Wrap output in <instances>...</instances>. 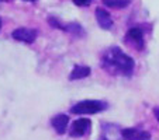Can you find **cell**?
Instances as JSON below:
<instances>
[{"instance_id": "6da1fadb", "label": "cell", "mask_w": 159, "mask_h": 140, "mask_svg": "<svg viewBox=\"0 0 159 140\" xmlns=\"http://www.w3.org/2000/svg\"><path fill=\"white\" fill-rule=\"evenodd\" d=\"M102 62H103L104 70L113 76H117V74L131 76L135 69L134 59L131 56H128L127 53H124L117 46L108 48L103 53Z\"/></svg>"}, {"instance_id": "7a4b0ae2", "label": "cell", "mask_w": 159, "mask_h": 140, "mask_svg": "<svg viewBox=\"0 0 159 140\" xmlns=\"http://www.w3.org/2000/svg\"><path fill=\"white\" fill-rule=\"evenodd\" d=\"M107 102L99 101V100H84L70 108L72 113H80V115H94V113L103 112L107 109Z\"/></svg>"}, {"instance_id": "3957f363", "label": "cell", "mask_w": 159, "mask_h": 140, "mask_svg": "<svg viewBox=\"0 0 159 140\" xmlns=\"http://www.w3.org/2000/svg\"><path fill=\"white\" fill-rule=\"evenodd\" d=\"M125 44L129 45L131 48L137 49V51H142L145 46L144 42V32H142L141 28H129L128 32L125 35Z\"/></svg>"}, {"instance_id": "277c9868", "label": "cell", "mask_w": 159, "mask_h": 140, "mask_svg": "<svg viewBox=\"0 0 159 140\" xmlns=\"http://www.w3.org/2000/svg\"><path fill=\"white\" fill-rule=\"evenodd\" d=\"M90 126H92V122L86 118H80V119H76L75 122L70 126V132L69 134L72 137H83L87 132L90 130Z\"/></svg>"}, {"instance_id": "5b68a950", "label": "cell", "mask_w": 159, "mask_h": 140, "mask_svg": "<svg viewBox=\"0 0 159 140\" xmlns=\"http://www.w3.org/2000/svg\"><path fill=\"white\" fill-rule=\"evenodd\" d=\"M13 39L18 42H25V44H33L37 38V30H31V28H17L11 32Z\"/></svg>"}, {"instance_id": "8992f818", "label": "cell", "mask_w": 159, "mask_h": 140, "mask_svg": "<svg viewBox=\"0 0 159 140\" xmlns=\"http://www.w3.org/2000/svg\"><path fill=\"white\" fill-rule=\"evenodd\" d=\"M121 137L124 140H151V134L148 132L139 130L135 128H127L121 130Z\"/></svg>"}, {"instance_id": "52a82bcc", "label": "cell", "mask_w": 159, "mask_h": 140, "mask_svg": "<svg viewBox=\"0 0 159 140\" xmlns=\"http://www.w3.org/2000/svg\"><path fill=\"white\" fill-rule=\"evenodd\" d=\"M96 20H97L99 27L103 28V30H110V28L113 27V24H114L110 13L104 9H100V7L96 9Z\"/></svg>"}, {"instance_id": "ba28073f", "label": "cell", "mask_w": 159, "mask_h": 140, "mask_svg": "<svg viewBox=\"0 0 159 140\" xmlns=\"http://www.w3.org/2000/svg\"><path fill=\"white\" fill-rule=\"evenodd\" d=\"M68 123H69V116L65 115V113H59V115L54 116L51 121L52 128L55 129L58 134H63L66 132V128H68Z\"/></svg>"}, {"instance_id": "9c48e42d", "label": "cell", "mask_w": 159, "mask_h": 140, "mask_svg": "<svg viewBox=\"0 0 159 140\" xmlns=\"http://www.w3.org/2000/svg\"><path fill=\"white\" fill-rule=\"evenodd\" d=\"M92 73L89 66H84V65H76L75 67L72 69V72L69 74V80L70 81H75V80H82V78H86L87 76Z\"/></svg>"}, {"instance_id": "30bf717a", "label": "cell", "mask_w": 159, "mask_h": 140, "mask_svg": "<svg viewBox=\"0 0 159 140\" xmlns=\"http://www.w3.org/2000/svg\"><path fill=\"white\" fill-rule=\"evenodd\" d=\"M63 31H66V32H70L72 35L78 36V38H82V36H84V30L82 25H79L78 23H69V24L63 25Z\"/></svg>"}, {"instance_id": "8fae6325", "label": "cell", "mask_w": 159, "mask_h": 140, "mask_svg": "<svg viewBox=\"0 0 159 140\" xmlns=\"http://www.w3.org/2000/svg\"><path fill=\"white\" fill-rule=\"evenodd\" d=\"M104 3V6L107 7H111V9H124V7L129 6V2H114V0H111V2H108V0H106V2H103Z\"/></svg>"}, {"instance_id": "7c38bea8", "label": "cell", "mask_w": 159, "mask_h": 140, "mask_svg": "<svg viewBox=\"0 0 159 140\" xmlns=\"http://www.w3.org/2000/svg\"><path fill=\"white\" fill-rule=\"evenodd\" d=\"M48 24L51 27L57 28V30H63V24H61V21L57 17H54V15H49L48 17Z\"/></svg>"}, {"instance_id": "4fadbf2b", "label": "cell", "mask_w": 159, "mask_h": 140, "mask_svg": "<svg viewBox=\"0 0 159 140\" xmlns=\"http://www.w3.org/2000/svg\"><path fill=\"white\" fill-rule=\"evenodd\" d=\"M90 0H87V2H73V4L75 6H79V7H87V6H90Z\"/></svg>"}, {"instance_id": "5bb4252c", "label": "cell", "mask_w": 159, "mask_h": 140, "mask_svg": "<svg viewBox=\"0 0 159 140\" xmlns=\"http://www.w3.org/2000/svg\"><path fill=\"white\" fill-rule=\"evenodd\" d=\"M153 115H155V118L158 119V122H159V107L153 109Z\"/></svg>"}, {"instance_id": "9a60e30c", "label": "cell", "mask_w": 159, "mask_h": 140, "mask_svg": "<svg viewBox=\"0 0 159 140\" xmlns=\"http://www.w3.org/2000/svg\"><path fill=\"white\" fill-rule=\"evenodd\" d=\"M99 140H108V139H107V137H106V136H102Z\"/></svg>"}, {"instance_id": "2e32d148", "label": "cell", "mask_w": 159, "mask_h": 140, "mask_svg": "<svg viewBox=\"0 0 159 140\" xmlns=\"http://www.w3.org/2000/svg\"><path fill=\"white\" fill-rule=\"evenodd\" d=\"M0 30H2V20H0Z\"/></svg>"}]
</instances>
